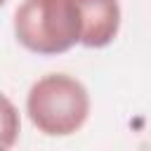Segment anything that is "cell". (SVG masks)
Segmentation results:
<instances>
[{"mask_svg": "<svg viewBox=\"0 0 151 151\" xmlns=\"http://www.w3.org/2000/svg\"><path fill=\"white\" fill-rule=\"evenodd\" d=\"M21 130V118L17 106L0 92V149H9L17 144Z\"/></svg>", "mask_w": 151, "mask_h": 151, "instance_id": "277c9868", "label": "cell"}, {"mask_svg": "<svg viewBox=\"0 0 151 151\" xmlns=\"http://www.w3.org/2000/svg\"><path fill=\"white\" fill-rule=\"evenodd\" d=\"M80 14V45L106 47L120 28L118 0H73Z\"/></svg>", "mask_w": 151, "mask_h": 151, "instance_id": "3957f363", "label": "cell"}, {"mask_svg": "<svg viewBox=\"0 0 151 151\" xmlns=\"http://www.w3.org/2000/svg\"><path fill=\"white\" fill-rule=\"evenodd\" d=\"M0 151H7V149H0Z\"/></svg>", "mask_w": 151, "mask_h": 151, "instance_id": "8992f818", "label": "cell"}, {"mask_svg": "<svg viewBox=\"0 0 151 151\" xmlns=\"http://www.w3.org/2000/svg\"><path fill=\"white\" fill-rule=\"evenodd\" d=\"M26 111L42 134L66 137L85 125L90 116V94L80 80L66 73H50L31 85Z\"/></svg>", "mask_w": 151, "mask_h": 151, "instance_id": "6da1fadb", "label": "cell"}, {"mask_svg": "<svg viewBox=\"0 0 151 151\" xmlns=\"http://www.w3.org/2000/svg\"><path fill=\"white\" fill-rule=\"evenodd\" d=\"M5 2H7V0H0V7H2V5H5Z\"/></svg>", "mask_w": 151, "mask_h": 151, "instance_id": "5b68a950", "label": "cell"}, {"mask_svg": "<svg viewBox=\"0 0 151 151\" xmlns=\"http://www.w3.org/2000/svg\"><path fill=\"white\" fill-rule=\"evenodd\" d=\"M17 40L35 54H61L80 42V14L73 0H24L14 12Z\"/></svg>", "mask_w": 151, "mask_h": 151, "instance_id": "7a4b0ae2", "label": "cell"}]
</instances>
